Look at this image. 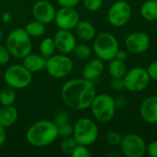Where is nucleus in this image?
<instances>
[{
	"mask_svg": "<svg viewBox=\"0 0 157 157\" xmlns=\"http://www.w3.org/2000/svg\"><path fill=\"white\" fill-rule=\"evenodd\" d=\"M96 96L97 89L93 82L83 77L66 81L61 89L63 102L69 109L77 111L89 109Z\"/></svg>",
	"mask_w": 157,
	"mask_h": 157,
	"instance_id": "f257e3e1",
	"label": "nucleus"
},
{
	"mask_svg": "<svg viewBox=\"0 0 157 157\" xmlns=\"http://www.w3.org/2000/svg\"><path fill=\"white\" fill-rule=\"evenodd\" d=\"M58 137V126L54 121L47 120L36 121L26 132L27 142L35 147L49 146L53 144Z\"/></svg>",
	"mask_w": 157,
	"mask_h": 157,
	"instance_id": "f03ea898",
	"label": "nucleus"
},
{
	"mask_svg": "<svg viewBox=\"0 0 157 157\" xmlns=\"http://www.w3.org/2000/svg\"><path fill=\"white\" fill-rule=\"evenodd\" d=\"M6 47L9 51L11 56L17 59H23L32 51L30 36L26 32L25 29H15L6 39Z\"/></svg>",
	"mask_w": 157,
	"mask_h": 157,
	"instance_id": "7ed1b4c3",
	"label": "nucleus"
},
{
	"mask_svg": "<svg viewBox=\"0 0 157 157\" xmlns=\"http://www.w3.org/2000/svg\"><path fill=\"white\" fill-rule=\"evenodd\" d=\"M93 40L92 50L96 57L103 62H109L116 57L120 43L115 35L110 32H101Z\"/></svg>",
	"mask_w": 157,
	"mask_h": 157,
	"instance_id": "20e7f679",
	"label": "nucleus"
},
{
	"mask_svg": "<svg viewBox=\"0 0 157 157\" xmlns=\"http://www.w3.org/2000/svg\"><path fill=\"white\" fill-rule=\"evenodd\" d=\"M90 109L94 120L98 123H108L115 116L116 113V104L115 98L109 94H99L93 99Z\"/></svg>",
	"mask_w": 157,
	"mask_h": 157,
	"instance_id": "39448f33",
	"label": "nucleus"
},
{
	"mask_svg": "<svg viewBox=\"0 0 157 157\" xmlns=\"http://www.w3.org/2000/svg\"><path fill=\"white\" fill-rule=\"evenodd\" d=\"M99 135L97 122L90 118H81L74 124L73 137L77 144L90 146L96 143Z\"/></svg>",
	"mask_w": 157,
	"mask_h": 157,
	"instance_id": "423d86ee",
	"label": "nucleus"
},
{
	"mask_svg": "<svg viewBox=\"0 0 157 157\" xmlns=\"http://www.w3.org/2000/svg\"><path fill=\"white\" fill-rule=\"evenodd\" d=\"M4 81L6 86L16 89L28 87L32 81L30 73L23 64H12L4 73Z\"/></svg>",
	"mask_w": 157,
	"mask_h": 157,
	"instance_id": "0eeeda50",
	"label": "nucleus"
},
{
	"mask_svg": "<svg viewBox=\"0 0 157 157\" xmlns=\"http://www.w3.org/2000/svg\"><path fill=\"white\" fill-rule=\"evenodd\" d=\"M45 69L53 78H64L72 73L74 62L67 54H52L46 59Z\"/></svg>",
	"mask_w": 157,
	"mask_h": 157,
	"instance_id": "6e6552de",
	"label": "nucleus"
},
{
	"mask_svg": "<svg viewBox=\"0 0 157 157\" xmlns=\"http://www.w3.org/2000/svg\"><path fill=\"white\" fill-rule=\"evenodd\" d=\"M123 81L125 89L131 93H140L145 90L151 83V79L146 69L141 66L128 69L125 76L123 77Z\"/></svg>",
	"mask_w": 157,
	"mask_h": 157,
	"instance_id": "1a4fd4ad",
	"label": "nucleus"
},
{
	"mask_svg": "<svg viewBox=\"0 0 157 157\" xmlns=\"http://www.w3.org/2000/svg\"><path fill=\"white\" fill-rule=\"evenodd\" d=\"M132 15V7L126 0L114 2L107 12L109 23L114 28H121L128 24Z\"/></svg>",
	"mask_w": 157,
	"mask_h": 157,
	"instance_id": "9d476101",
	"label": "nucleus"
},
{
	"mask_svg": "<svg viewBox=\"0 0 157 157\" xmlns=\"http://www.w3.org/2000/svg\"><path fill=\"white\" fill-rule=\"evenodd\" d=\"M146 144L137 133H128L122 136L120 144L122 154L126 157H143L146 155Z\"/></svg>",
	"mask_w": 157,
	"mask_h": 157,
	"instance_id": "9b49d317",
	"label": "nucleus"
},
{
	"mask_svg": "<svg viewBox=\"0 0 157 157\" xmlns=\"http://www.w3.org/2000/svg\"><path fill=\"white\" fill-rule=\"evenodd\" d=\"M124 46L126 50L132 54H142L149 50L151 39L150 36L144 31H134L126 37Z\"/></svg>",
	"mask_w": 157,
	"mask_h": 157,
	"instance_id": "f8f14e48",
	"label": "nucleus"
},
{
	"mask_svg": "<svg viewBox=\"0 0 157 157\" xmlns=\"http://www.w3.org/2000/svg\"><path fill=\"white\" fill-rule=\"evenodd\" d=\"M54 23L59 29H75L80 21V16L75 7H61L56 11Z\"/></svg>",
	"mask_w": 157,
	"mask_h": 157,
	"instance_id": "ddd939ff",
	"label": "nucleus"
},
{
	"mask_svg": "<svg viewBox=\"0 0 157 157\" xmlns=\"http://www.w3.org/2000/svg\"><path fill=\"white\" fill-rule=\"evenodd\" d=\"M56 50L60 53H72L77 44L75 35L67 29H58L53 37Z\"/></svg>",
	"mask_w": 157,
	"mask_h": 157,
	"instance_id": "4468645a",
	"label": "nucleus"
},
{
	"mask_svg": "<svg viewBox=\"0 0 157 157\" xmlns=\"http://www.w3.org/2000/svg\"><path fill=\"white\" fill-rule=\"evenodd\" d=\"M56 9L52 3L46 0H39L32 6L33 17L42 23L49 24L54 20Z\"/></svg>",
	"mask_w": 157,
	"mask_h": 157,
	"instance_id": "2eb2a0df",
	"label": "nucleus"
},
{
	"mask_svg": "<svg viewBox=\"0 0 157 157\" xmlns=\"http://www.w3.org/2000/svg\"><path fill=\"white\" fill-rule=\"evenodd\" d=\"M139 113L148 124H157V95L146 98L140 105Z\"/></svg>",
	"mask_w": 157,
	"mask_h": 157,
	"instance_id": "dca6fc26",
	"label": "nucleus"
},
{
	"mask_svg": "<svg viewBox=\"0 0 157 157\" xmlns=\"http://www.w3.org/2000/svg\"><path fill=\"white\" fill-rule=\"evenodd\" d=\"M104 69H105V64L101 59L98 57L91 58L85 64L82 70V76L86 80L93 82L102 75Z\"/></svg>",
	"mask_w": 157,
	"mask_h": 157,
	"instance_id": "f3484780",
	"label": "nucleus"
},
{
	"mask_svg": "<svg viewBox=\"0 0 157 157\" xmlns=\"http://www.w3.org/2000/svg\"><path fill=\"white\" fill-rule=\"evenodd\" d=\"M76 37L84 42L91 41L96 37V28L87 20H80L75 28Z\"/></svg>",
	"mask_w": 157,
	"mask_h": 157,
	"instance_id": "a211bd4d",
	"label": "nucleus"
},
{
	"mask_svg": "<svg viewBox=\"0 0 157 157\" xmlns=\"http://www.w3.org/2000/svg\"><path fill=\"white\" fill-rule=\"evenodd\" d=\"M30 73H38L45 69L46 59L40 54L29 53L23 58L22 63Z\"/></svg>",
	"mask_w": 157,
	"mask_h": 157,
	"instance_id": "6ab92c4d",
	"label": "nucleus"
},
{
	"mask_svg": "<svg viewBox=\"0 0 157 157\" xmlns=\"http://www.w3.org/2000/svg\"><path fill=\"white\" fill-rule=\"evenodd\" d=\"M18 118V111L13 106H2L0 108V124L4 128L12 126Z\"/></svg>",
	"mask_w": 157,
	"mask_h": 157,
	"instance_id": "aec40b11",
	"label": "nucleus"
},
{
	"mask_svg": "<svg viewBox=\"0 0 157 157\" xmlns=\"http://www.w3.org/2000/svg\"><path fill=\"white\" fill-rule=\"evenodd\" d=\"M140 14L146 21H157V0H144L140 7Z\"/></svg>",
	"mask_w": 157,
	"mask_h": 157,
	"instance_id": "412c9836",
	"label": "nucleus"
},
{
	"mask_svg": "<svg viewBox=\"0 0 157 157\" xmlns=\"http://www.w3.org/2000/svg\"><path fill=\"white\" fill-rule=\"evenodd\" d=\"M128 71L125 62H121L116 58L110 60L108 65V72L111 78H123Z\"/></svg>",
	"mask_w": 157,
	"mask_h": 157,
	"instance_id": "4be33fe9",
	"label": "nucleus"
},
{
	"mask_svg": "<svg viewBox=\"0 0 157 157\" xmlns=\"http://www.w3.org/2000/svg\"><path fill=\"white\" fill-rule=\"evenodd\" d=\"M25 30L30 36V38L31 37H33V38H40V37L44 35L46 28H45V24L44 23L35 19L33 21L29 22L26 25Z\"/></svg>",
	"mask_w": 157,
	"mask_h": 157,
	"instance_id": "5701e85b",
	"label": "nucleus"
},
{
	"mask_svg": "<svg viewBox=\"0 0 157 157\" xmlns=\"http://www.w3.org/2000/svg\"><path fill=\"white\" fill-rule=\"evenodd\" d=\"M40 53L45 58H49L52 54H54V52L56 51V46L53 38L51 37H46L44 38L39 46Z\"/></svg>",
	"mask_w": 157,
	"mask_h": 157,
	"instance_id": "b1692460",
	"label": "nucleus"
},
{
	"mask_svg": "<svg viewBox=\"0 0 157 157\" xmlns=\"http://www.w3.org/2000/svg\"><path fill=\"white\" fill-rule=\"evenodd\" d=\"M16 92L15 89L6 86L0 91V104L2 106L13 105L16 101Z\"/></svg>",
	"mask_w": 157,
	"mask_h": 157,
	"instance_id": "393cba45",
	"label": "nucleus"
},
{
	"mask_svg": "<svg viewBox=\"0 0 157 157\" xmlns=\"http://www.w3.org/2000/svg\"><path fill=\"white\" fill-rule=\"evenodd\" d=\"M75 55L81 60H88L92 53H93V50L92 48L86 44V43H80V44H76L74 52Z\"/></svg>",
	"mask_w": 157,
	"mask_h": 157,
	"instance_id": "a878e982",
	"label": "nucleus"
},
{
	"mask_svg": "<svg viewBox=\"0 0 157 157\" xmlns=\"http://www.w3.org/2000/svg\"><path fill=\"white\" fill-rule=\"evenodd\" d=\"M76 145H77V143L75 142L74 137L70 136V137L63 138L61 144H60V149L64 155H71L74 150L75 149Z\"/></svg>",
	"mask_w": 157,
	"mask_h": 157,
	"instance_id": "bb28decb",
	"label": "nucleus"
},
{
	"mask_svg": "<svg viewBox=\"0 0 157 157\" xmlns=\"http://www.w3.org/2000/svg\"><path fill=\"white\" fill-rule=\"evenodd\" d=\"M121 139H122V136L118 132H115V131L109 132L106 134V142L110 146H114V147L120 146L121 143Z\"/></svg>",
	"mask_w": 157,
	"mask_h": 157,
	"instance_id": "cd10ccee",
	"label": "nucleus"
},
{
	"mask_svg": "<svg viewBox=\"0 0 157 157\" xmlns=\"http://www.w3.org/2000/svg\"><path fill=\"white\" fill-rule=\"evenodd\" d=\"M81 1L85 8L89 12L98 11L102 7L104 2V0H81Z\"/></svg>",
	"mask_w": 157,
	"mask_h": 157,
	"instance_id": "c85d7f7f",
	"label": "nucleus"
},
{
	"mask_svg": "<svg viewBox=\"0 0 157 157\" xmlns=\"http://www.w3.org/2000/svg\"><path fill=\"white\" fill-rule=\"evenodd\" d=\"M74 126L70 122H65L58 125V134L61 138H66L73 136Z\"/></svg>",
	"mask_w": 157,
	"mask_h": 157,
	"instance_id": "c756f323",
	"label": "nucleus"
},
{
	"mask_svg": "<svg viewBox=\"0 0 157 157\" xmlns=\"http://www.w3.org/2000/svg\"><path fill=\"white\" fill-rule=\"evenodd\" d=\"M91 155V153L88 149V146L77 144L74 152L72 153V157H89Z\"/></svg>",
	"mask_w": 157,
	"mask_h": 157,
	"instance_id": "7c9ffc66",
	"label": "nucleus"
},
{
	"mask_svg": "<svg viewBox=\"0 0 157 157\" xmlns=\"http://www.w3.org/2000/svg\"><path fill=\"white\" fill-rule=\"evenodd\" d=\"M11 54L6 45H1L0 44V65H5L6 64L9 60H10Z\"/></svg>",
	"mask_w": 157,
	"mask_h": 157,
	"instance_id": "2f4dec72",
	"label": "nucleus"
},
{
	"mask_svg": "<svg viewBox=\"0 0 157 157\" xmlns=\"http://www.w3.org/2000/svg\"><path fill=\"white\" fill-rule=\"evenodd\" d=\"M69 122V115L65 110H61L56 113L54 117V123L58 126L60 124Z\"/></svg>",
	"mask_w": 157,
	"mask_h": 157,
	"instance_id": "473e14b6",
	"label": "nucleus"
},
{
	"mask_svg": "<svg viewBox=\"0 0 157 157\" xmlns=\"http://www.w3.org/2000/svg\"><path fill=\"white\" fill-rule=\"evenodd\" d=\"M110 87H111V89H113L117 92H121V91L124 90L125 85H124L123 78H111Z\"/></svg>",
	"mask_w": 157,
	"mask_h": 157,
	"instance_id": "72a5a7b5",
	"label": "nucleus"
},
{
	"mask_svg": "<svg viewBox=\"0 0 157 157\" xmlns=\"http://www.w3.org/2000/svg\"><path fill=\"white\" fill-rule=\"evenodd\" d=\"M147 74L151 80L157 82V61H154L146 68Z\"/></svg>",
	"mask_w": 157,
	"mask_h": 157,
	"instance_id": "f704fd0d",
	"label": "nucleus"
},
{
	"mask_svg": "<svg viewBox=\"0 0 157 157\" xmlns=\"http://www.w3.org/2000/svg\"><path fill=\"white\" fill-rule=\"evenodd\" d=\"M146 155L151 157H157V140L152 141L146 145Z\"/></svg>",
	"mask_w": 157,
	"mask_h": 157,
	"instance_id": "c9c22d12",
	"label": "nucleus"
},
{
	"mask_svg": "<svg viewBox=\"0 0 157 157\" xmlns=\"http://www.w3.org/2000/svg\"><path fill=\"white\" fill-rule=\"evenodd\" d=\"M61 7H75L81 0H56Z\"/></svg>",
	"mask_w": 157,
	"mask_h": 157,
	"instance_id": "e433bc0d",
	"label": "nucleus"
},
{
	"mask_svg": "<svg viewBox=\"0 0 157 157\" xmlns=\"http://www.w3.org/2000/svg\"><path fill=\"white\" fill-rule=\"evenodd\" d=\"M115 104L117 109H124L128 105V99L124 96H119L115 98Z\"/></svg>",
	"mask_w": 157,
	"mask_h": 157,
	"instance_id": "4c0bfd02",
	"label": "nucleus"
},
{
	"mask_svg": "<svg viewBox=\"0 0 157 157\" xmlns=\"http://www.w3.org/2000/svg\"><path fill=\"white\" fill-rule=\"evenodd\" d=\"M116 59L121 61V62H126L128 60V53L126 51H123V50H119L117 54H116Z\"/></svg>",
	"mask_w": 157,
	"mask_h": 157,
	"instance_id": "58836bf2",
	"label": "nucleus"
},
{
	"mask_svg": "<svg viewBox=\"0 0 157 157\" xmlns=\"http://www.w3.org/2000/svg\"><path fill=\"white\" fill-rule=\"evenodd\" d=\"M6 128H4L1 124H0V147H2V145L5 144L6 142Z\"/></svg>",
	"mask_w": 157,
	"mask_h": 157,
	"instance_id": "ea45409f",
	"label": "nucleus"
},
{
	"mask_svg": "<svg viewBox=\"0 0 157 157\" xmlns=\"http://www.w3.org/2000/svg\"><path fill=\"white\" fill-rule=\"evenodd\" d=\"M1 19H2V21H3V22L7 23V22H9V21H10V19H11V15H10L9 13H4V14L2 15Z\"/></svg>",
	"mask_w": 157,
	"mask_h": 157,
	"instance_id": "a19ab883",
	"label": "nucleus"
},
{
	"mask_svg": "<svg viewBox=\"0 0 157 157\" xmlns=\"http://www.w3.org/2000/svg\"><path fill=\"white\" fill-rule=\"evenodd\" d=\"M4 40V32L2 29H0V42Z\"/></svg>",
	"mask_w": 157,
	"mask_h": 157,
	"instance_id": "79ce46f5",
	"label": "nucleus"
},
{
	"mask_svg": "<svg viewBox=\"0 0 157 157\" xmlns=\"http://www.w3.org/2000/svg\"><path fill=\"white\" fill-rule=\"evenodd\" d=\"M156 34H157V24H156Z\"/></svg>",
	"mask_w": 157,
	"mask_h": 157,
	"instance_id": "37998d69",
	"label": "nucleus"
},
{
	"mask_svg": "<svg viewBox=\"0 0 157 157\" xmlns=\"http://www.w3.org/2000/svg\"><path fill=\"white\" fill-rule=\"evenodd\" d=\"M139 1H144V0H139Z\"/></svg>",
	"mask_w": 157,
	"mask_h": 157,
	"instance_id": "c03bdc74",
	"label": "nucleus"
}]
</instances>
